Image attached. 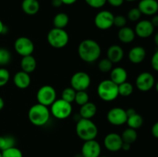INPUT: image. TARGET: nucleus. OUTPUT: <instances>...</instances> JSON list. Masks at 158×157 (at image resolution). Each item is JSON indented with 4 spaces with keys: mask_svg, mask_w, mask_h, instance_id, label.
Returning <instances> with one entry per match:
<instances>
[{
    "mask_svg": "<svg viewBox=\"0 0 158 157\" xmlns=\"http://www.w3.org/2000/svg\"><path fill=\"white\" fill-rule=\"evenodd\" d=\"M78 54L83 61L91 63L97 61L101 54V48L95 40L87 38L80 43Z\"/></svg>",
    "mask_w": 158,
    "mask_h": 157,
    "instance_id": "f257e3e1",
    "label": "nucleus"
},
{
    "mask_svg": "<svg viewBox=\"0 0 158 157\" xmlns=\"http://www.w3.org/2000/svg\"><path fill=\"white\" fill-rule=\"evenodd\" d=\"M76 132L83 141L95 139L98 135V128L91 119H80L76 126Z\"/></svg>",
    "mask_w": 158,
    "mask_h": 157,
    "instance_id": "f03ea898",
    "label": "nucleus"
},
{
    "mask_svg": "<svg viewBox=\"0 0 158 157\" xmlns=\"http://www.w3.org/2000/svg\"><path fill=\"white\" fill-rule=\"evenodd\" d=\"M28 117L32 124L36 126H43L47 123L50 117V111L47 106L37 103L29 109Z\"/></svg>",
    "mask_w": 158,
    "mask_h": 157,
    "instance_id": "7ed1b4c3",
    "label": "nucleus"
},
{
    "mask_svg": "<svg viewBox=\"0 0 158 157\" xmlns=\"http://www.w3.org/2000/svg\"><path fill=\"white\" fill-rule=\"evenodd\" d=\"M97 94L103 101H114L119 95L118 85L114 83L110 79L103 80L98 85Z\"/></svg>",
    "mask_w": 158,
    "mask_h": 157,
    "instance_id": "20e7f679",
    "label": "nucleus"
},
{
    "mask_svg": "<svg viewBox=\"0 0 158 157\" xmlns=\"http://www.w3.org/2000/svg\"><path fill=\"white\" fill-rule=\"evenodd\" d=\"M47 41L52 47L62 49L69 42V35L63 29L53 28L48 32Z\"/></svg>",
    "mask_w": 158,
    "mask_h": 157,
    "instance_id": "39448f33",
    "label": "nucleus"
},
{
    "mask_svg": "<svg viewBox=\"0 0 158 157\" xmlns=\"http://www.w3.org/2000/svg\"><path fill=\"white\" fill-rule=\"evenodd\" d=\"M50 106V112L55 118L58 119H65L72 113L73 107L71 103L65 101L63 99H56V101Z\"/></svg>",
    "mask_w": 158,
    "mask_h": 157,
    "instance_id": "423d86ee",
    "label": "nucleus"
},
{
    "mask_svg": "<svg viewBox=\"0 0 158 157\" xmlns=\"http://www.w3.org/2000/svg\"><path fill=\"white\" fill-rule=\"evenodd\" d=\"M38 103L45 106H50L56 99V92L52 86L45 85L40 88L36 94Z\"/></svg>",
    "mask_w": 158,
    "mask_h": 157,
    "instance_id": "0eeeda50",
    "label": "nucleus"
},
{
    "mask_svg": "<svg viewBox=\"0 0 158 157\" xmlns=\"http://www.w3.org/2000/svg\"><path fill=\"white\" fill-rule=\"evenodd\" d=\"M90 77L85 72H77L71 77V87L76 91H86L90 86Z\"/></svg>",
    "mask_w": 158,
    "mask_h": 157,
    "instance_id": "6e6552de",
    "label": "nucleus"
},
{
    "mask_svg": "<svg viewBox=\"0 0 158 157\" xmlns=\"http://www.w3.org/2000/svg\"><path fill=\"white\" fill-rule=\"evenodd\" d=\"M14 49L15 52L21 56L32 55L34 52V43L29 38L26 36H21L16 38L14 43Z\"/></svg>",
    "mask_w": 158,
    "mask_h": 157,
    "instance_id": "1a4fd4ad",
    "label": "nucleus"
},
{
    "mask_svg": "<svg viewBox=\"0 0 158 157\" xmlns=\"http://www.w3.org/2000/svg\"><path fill=\"white\" fill-rule=\"evenodd\" d=\"M114 14L110 11H100L94 18V24L98 29L106 30L114 26Z\"/></svg>",
    "mask_w": 158,
    "mask_h": 157,
    "instance_id": "9d476101",
    "label": "nucleus"
},
{
    "mask_svg": "<svg viewBox=\"0 0 158 157\" xmlns=\"http://www.w3.org/2000/svg\"><path fill=\"white\" fill-rule=\"evenodd\" d=\"M108 122L114 126H122L127 120V115L125 109L120 107H114L110 109L106 115Z\"/></svg>",
    "mask_w": 158,
    "mask_h": 157,
    "instance_id": "9b49d317",
    "label": "nucleus"
},
{
    "mask_svg": "<svg viewBox=\"0 0 158 157\" xmlns=\"http://www.w3.org/2000/svg\"><path fill=\"white\" fill-rule=\"evenodd\" d=\"M154 75L148 72H141L136 79V86L141 92H148L154 87Z\"/></svg>",
    "mask_w": 158,
    "mask_h": 157,
    "instance_id": "f8f14e48",
    "label": "nucleus"
},
{
    "mask_svg": "<svg viewBox=\"0 0 158 157\" xmlns=\"http://www.w3.org/2000/svg\"><path fill=\"white\" fill-rule=\"evenodd\" d=\"M101 153V146L95 139L85 141L81 148V155L83 157H100Z\"/></svg>",
    "mask_w": 158,
    "mask_h": 157,
    "instance_id": "ddd939ff",
    "label": "nucleus"
},
{
    "mask_svg": "<svg viewBox=\"0 0 158 157\" xmlns=\"http://www.w3.org/2000/svg\"><path fill=\"white\" fill-rule=\"evenodd\" d=\"M104 146L110 152H118L121 149L123 145L121 135L116 132H110L104 138Z\"/></svg>",
    "mask_w": 158,
    "mask_h": 157,
    "instance_id": "4468645a",
    "label": "nucleus"
},
{
    "mask_svg": "<svg viewBox=\"0 0 158 157\" xmlns=\"http://www.w3.org/2000/svg\"><path fill=\"white\" fill-rule=\"evenodd\" d=\"M154 31V26L149 20H141L138 22L136 25L135 32L136 35L139 36L140 38H146L152 35Z\"/></svg>",
    "mask_w": 158,
    "mask_h": 157,
    "instance_id": "2eb2a0df",
    "label": "nucleus"
},
{
    "mask_svg": "<svg viewBox=\"0 0 158 157\" xmlns=\"http://www.w3.org/2000/svg\"><path fill=\"white\" fill-rule=\"evenodd\" d=\"M137 8L143 15H154L158 12V2L157 0H140Z\"/></svg>",
    "mask_w": 158,
    "mask_h": 157,
    "instance_id": "dca6fc26",
    "label": "nucleus"
},
{
    "mask_svg": "<svg viewBox=\"0 0 158 157\" xmlns=\"http://www.w3.org/2000/svg\"><path fill=\"white\" fill-rule=\"evenodd\" d=\"M13 83L17 88L21 89H26L30 86L31 77L29 73L24 71L16 72L13 77Z\"/></svg>",
    "mask_w": 158,
    "mask_h": 157,
    "instance_id": "f3484780",
    "label": "nucleus"
},
{
    "mask_svg": "<svg viewBox=\"0 0 158 157\" xmlns=\"http://www.w3.org/2000/svg\"><path fill=\"white\" fill-rule=\"evenodd\" d=\"M124 52L123 49L118 45H113L110 46L106 52V58L113 63H118L123 59Z\"/></svg>",
    "mask_w": 158,
    "mask_h": 157,
    "instance_id": "a211bd4d",
    "label": "nucleus"
},
{
    "mask_svg": "<svg viewBox=\"0 0 158 157\" xmlns=\"http://www.w3.org/2000/svg\"><path fill=\"white\" fill-rule=\"evenodd\" d=\"M128 57L132 63L139 64L144 60L146 57V50L142 46H135L130 50Z\"/></svg>",
    "mask_w": 158,
    "mask_h": 157,
    "instance_id": "6ab92c4d",
    "label": "nucleus"
},
{
    "mask_svg": "<svg viewBox=\"0 0 158 157\" xmlns=\"http://www.w3.org/2000/svg\"><path fill=\"white\" fill-rule=\"evenodd\" d=\"M127 72L126 69L122 67H116L110 71V80H112L117 85L127 81Z\"/></svg>",
    "mask_w": 158,
    "mask_h": 157,
    "instance_id": "aec40b11",
    "label": "nucleus"
},
{
    "mask_svg": "<svg viewBox=\"0 0 158 157\" xmlns=\"http://www.w3.org/2000/svg\"><path fill=\"white\" fill-rule=\"evenodd\" d=\"M21 6L23 12L29 15H35L40 8L38 0H23Z\"/></svg>",
    "mask_w": 158,
    "mask_h": 157,
    "instance_id": "412c9836",
    "label": "nucleus"
},
{
    "mask_svg": "<svg viewBox=\"0 0 158 157\" xmlns=\"http://www.w3.org/2000/svg\"><path fill=\"white\" fill-rule=\"evenodd\" d=\"M22 70L30 74L36 69V60L32 55L23 56L20 62Z\"/></svg>",
    "mask_w": 158,
    "mask_h": 157,
    "instance_id": "4be33fe9",
    "label": "nucleus"
},
{
    "mask_svg": "<svg viewBox=\"0 0 158 157\" xmlns=\"http://www.w3.org/2000/svg\"><path fill=\"white\" fill-rule=\"evenodd\" d=\"M97 112V107L94 103L88 102L86 104L81 106L80 109V115L82 119H91Z\"/></svg>",
    "mask_w": 158,
    "mask_h": 157,
    "instance_id": "5701e85b",
    "label": "nucleus"
},
{
    "mask_svg": "<svg viewBox=\"0 0 158 157\" xmlns=\"http://www.w3.org/2000/svg\"><path fill=\"white\" fill-rule=\"evenodd\" d=\"M136 36L135 32L131 27L124 26L120 28L118 32V38L123 43H131L134 40Z\"/></svg>",
    "mask_w": 158,
    "mask_h": 157,
    "instance_id": "b1692460",
    "label": "nucleus"
},
{
    "mask_svg": "<svg viewBox=\"0 0 158 157\" xmlns=\"http://www.w3.org/2000/svg\"><path fill=\"white\" fill-rule=\"evenodd\" d=\"M127 124L128 125L129 128L134 129H137L142 126L143 123V117L138 114L137 112L133 114V115H130L127 117Z\"/></svg>",
    "mask_w": 158,
    "mask_h": 157,
    "instance_id": "393cba45",
    "label": "nucleus"
},
{
    "mask_svg": "<svg viewBox=\"0 0 158 157\" xmlns=\"http://www.w3.org/2000/svg\"><path fill=\"white\" fill-rule=\"evenodd\" d=\"M69 23V16L66 13L60 12L56 14L53 18L54 28L64 29Z\"/></svg>",
    "mask_w": 158,
    "mask_h": 157,
    "instance_id": "a878e982",
    "label": "nucleus"
},
{
    "mask_svg": "<svg viewBox=\"0 0 158 157\" xmlns=\"http://www.w3.org/2000/svg\"><path fill=\"white\" fill-rule=\"evenodd\" d=\"M121 138L123 143H129V144H132L134 142L137 140V133L136 129H131V128H127L123 132H122Z\"/></svg>",
    "mask_w": 158,
    "mask_h": 157,
    "instance_id": "bb28decb",
    "label": "nucleus"
},
{
    "mask_svg": "<svg viewBox=\"0 0 158 157\" xmlns=\"http://www.w3.org/2000/svg\"><path fill=\"white\" fill-rule=\"evenodd\" d=\"M15 139L12 135H0V151L15 146Z\"/></svg>",
    "mask_w": 158,
    "mask_h": 157,
    "instance_id": "cd10ccee",
    "label": "nucleus"
},
{
    "mask_svg": "<svg viewBox=\"0 0 158 157\" xmlns=\"http://www.w3.org/2000/svg\"><path fill=\"white\" fill-rule=\"evenodd\" d=\"M118 92L120 95L124 97L129 96L134 92V86L131 83H127L126 81L121 84L118 85Z\"/></svg>",
    "mask_w": 158,
    "mask_h": 157,
    "instance_id": "c85d7f7f",
    "label": "nucleus"
},
{
    "mask_svg": "<svg viewBox=\"0 0 158 157\" xmlns=\"http://www.w3.org/2000/svg\"><path fill=\"white\" fill-rule=\"evenodd\" d=\"M76 92L77 91L74 90L72 87L66 88L65 89H63V92H62V99L68 103H72L75 100Z\"/></svg>",
    "mask_w": 158,
    "mask_h": 157,
    "instance_id": "c756f323",
    "label": "nucleus"
},
{
    "mask_svg": "<svg viewBox=\"0 0 158 157\" xmlns=\"http://www.w3.org/2000/svg\"><path fill=\"white\" fill-rule=\"evenodd\" d=\"M74 102L79 106H83L89 102V95L86 91H77Z\"/></svg>",
    "mask_w": 158,
    "mask_h": 157,
    "instance_id": "7c9ffc66",
    "label": "nucleus"
},
{
    "mask_svg": "<svg viewBox=\"0 0 158 157\" xmlns=\"http://www.w3.org/2000/svg\"><path fill=\"white\" fill-rule=\"evenodd\" d=\"M113 64L114 63L110 60L108 59L107 58H103L98 63L99 70L102 72H104V73L110 72L113 69Z\"/></svg>",
    "mask_w": 158,
    "mask_h": 157,
    "instance_id": "2f4dec72",
    "label": "nucleus"
},
{
    "mask_svg": "<svg viewBox=\"0 0 158 157\" xmlns=\"http://www.w3.org/2000/svg\"><path fill=\"white\" fill-rule=\"evenodd\" d=\"M2 157H23L22 151L15 146L2 151Z\"/></svg>",
    "mask_w": 158,
    "mask_h": 157,
    "instance_id": "473e14b6",
    "label": "nucleus"
},
{
    "mask_svg": "<svg viewBox=\"0 0 158 157\" xmlns=\"http://www.w3.org/2000/svg\"><path fill=\"white\" fill-rule=\"evenodd\" d=\"M10 52L5 48H0V66L7 65L11 61Z\"/></svg>",
    "mask_w": 158,
    "mask_h": 157,
    "instance_id": "72a5a7b5",
    "label": "nucleus"
},
{
    "mask_svg": "<svg viewBox=\"0 0 158 157\" xmlns=\"http://www.w3.org/2000/svg\"><path fill=\"white\" fill-rule=\"evenodd\" d=\"M10 78V73L5 68H0V87L7 84Z\"/></svg>",
    "mask_w": 158,
    "mask_h": 157,
    "instance_id": "f704fd0d",
    "label": "nucleus"
},
{
    "mask_svg": "<svg viewBox=\"0 0 158 157\" xmlns=\"http://www.w3.org/2000/svg\"><path fill=\"white\" fill-rule=\"evenodd\" d=\"M142 13L140 12V11L139 10L138 8H133L131 10L128 12L127 13V17L128 19L131 20L132 22H136L138 21L140 18Z\"/></svg>",
    "mask_w": 158,
    "mask_h": 157,
    "instance_id": "c9c22d12",
    "label": "nucleus"
},
{
    "mask_svg": "<svg viewBox=\"0 0 158 157\" xmlns=\"http://www.w3.org/2000/svg\"><path fill=\"white\" fill-rule=\"evenodd\" d=\"M127 24V18L123 15H118L114 16V26H117L118 28H123L126 26Z\"/></svg>",
    "mask_w": 158,
    "mask_h": 157,
    "instance_id": "e433bc0d",
    "label": "nucleus"
},
{
    "mask_svg": "<svg viewBox=\"0 0 158 157\" xmlns=\"http://www.w3.org/2000/svg\"><path fill=\"white\" fill-rule=\"evenodd\" d=\"M86 4L94 9L102 8L106 3V0H85Z\"/></svg>",
    "mask_w": 158,
    "mask_h": 157,
    "instance_id": "4c0bfd02",
    "label": "nucleus"
},
{
    "mask_svg": "<svg viewBox=\"0 0 158 157\" xmlns=\"http://www.w3.org/2000/svg\"><path fill=\"white\" fill-rule=\"evenodd\" d=\"M151 66L154 70L158 72V50L154 52L151 58Z\"/></svg>",
    "mask_w": 158,
    "mask_h": 157,
    "instance_id": "58836bf2",
    "label": "nucleus"
},
{
    "mask_svg": "<svg viewBox=\"0 0 158 157\" xmlns=\"http://www.w3.org/2000/svg\"><path fill=\"white\" fill-rule=\"evenodd\" d=\"M123 2L124 0H106V2H108L114 7H119V6H122Z\"/></svg>",
    "mask_w": 158,
    "mask_h": 157,
    "instance_id": "ea45409f",
    "label": "nucleus"
},
{
    "mask_svg": "<svg viewBox=\"0 0 158 157\" xmlns=\"http://www.w3.org/2000/svg\"><path fill=\"white\" fill-rule=\"evenodd\" d=\"M151 133L154 135V137L158 139V122L156 123H154V126H152V129H151Z\"/></svg>",
    "mask_w": 158,
    "mask_h": 157,
    "instance_id": "a19ab883",
    "label": "nucleus"
},
{
    "mask_svg": "<svg viewBox=\"0 0 158 157\" xmlns=\"http://www.w3.org/2000/svg\"><path fill=\"white\" fill-rule=\"evenodd\" d=\"M51 3H52V6L56 8L60 7V6L63 5V2H62V0H52Z\"/></svg>",
    "mask_w": 158,
    "mask_h": 157,
    "instance_id": "79ce46f5",
    "label": "nucleus"
},
{
    "mask_svg": "<svg viewBox=\"0 0 158 157\" xmlns=\"http://www.w3.org/2000/svg\"><path fill=\"white\" fill-rule=\"evenodd\" d=\"M151 22L154 27H158V15H153V18Z\"/></svg>",
    "mask_w": 158,
    "mask_h": 157,
    "instance_id": "37998d69",
    "label": "nucleus"
},
{
    "mask_svg": "<svg viewBox=\"0 0 158 157\" xmlns=\"http://www.w3.org/2000/svg\"><path fill=\"white\" fill-rule=\"evenodd\" d=\"M131 144H129V143H123L121 149H123V151H128L131 149Z\"/></svg>",
    "mask_w": 158,
    "mask_h": 157,
    "instance_id": "c03bdc74",
    "label": "nucleus"
},
{
    "mask_svg": "<svg viewBox=\"0 0 158 157\" xmlns=\"http://www.w3.org/2000/svg\"><path fill=\"white\" fill-rule=\"evenodd\" d=\"M126 112H127V117H128V116H130V115H133V114H134V113H136V112H136L135 109H133V108H130V109H127Z\"/></svg>",
    "mask_w": 158,
    "mask_h": 157,
    "instance_id": "a18cd8bd",
    "label": "nucleus"
},
{
    "mask_svg": "<svg viewBox=\"0 0 158 157\" xmlns=\"http://www.w3.org/2000/svg\"><path fill=\"white\" fill-rule=\"evenodd\" d=\"M77 0H62L63 2V4L64 5H72L73 3H75Z\"/></svg>",
    "mask_w": 158,
    "mask_h": 157,
    "instance_id": "49530a36",
    "label": "nucleus"
},
{
    "mask_svg": "<svg viewBox=\"0 0 158 157\" xmlns=\"http://www.w3.org/2000/svg\"><path fill=\"white\" fill-rule=\"evenodd\" d=\"M5 29H6V26H4L3 22L1 21V19H0V34L4 33Z\"/></svg>",
    "mask_w": 158,
    "mask_h": 157,
    "instance_id": "de8ad7c7",
    "label": "nucleus"
},
{
    "mask_svg": "<svg viewBox=\"0 0 158 157\" xmlns=\"http://www.w3.org/2000/svg\"><path fill=\"white\" fill-rule=\"evenodd\" d=\"M4 106H5L4 100H3V99L0 96V110H2V109H3Z\"/></svg>",
    "mask_w": 158,
    "mask_h": 157,
    "instance_id": "09e8293b",
    "label": "nucleus"
},
{
    "mask_svg": "<svg viewBox=\"0 0 158 157\" xmlns=\"http://www.w3.org/2000/svg\"><path fill=\"white\" fill-rule=\"evenodd\" d=\"M154 42H155L156 46L158 47V32H157L155 35H154Z\"/></svg>",
    "mask_w": 158,
    "mask_h": 157,
    "instance_id": "8fccbe9b",
    "label": "nucleus"
},
{
    "mask_svg": "<svg viewBox=\"0 0 158 157\" xmlns=\"http://www.w3.org/2000/svg\"><path fill=\"white\" fill-rule=\"evenodd\" d=\"M75 157H83V156H82L81 153H80V154H77V155H76Z\"/></svg>",
    "mask_w": 158,
    "mask_h": 157,
    "instance_id": "3c124183",
    "label": "nucleus"
},
{
    "mask_svg": "<svg viewBox=\"0 0 158 157\" xmlns=\"http://www.w3.org/2000/svg\"><path fill=\"white\" fill-rule=\"evenodd\" d=\"M156 90H157L158 92V82L157 83V84H156Z\"/></svg>",
    "mask_w": 158,
    "mask_h": 157,
    "instance_id": "603ef678",
    "label": "nucleus"
},
{
    "mask_svg": "<svg viewBox=\"0 0 158 157\" xmlns=\"http://www.w3.org/2000/svg\"><path fill=\"white\" fill-rule=\"evenodd\" d=\"M124 1H127V2H134L135 0H124Z\"/></svg>",
    "mask_w": 158,
    "mask_h": 157,
    "instance_id": "864d4df0",
    "label": "nucleus"
},
{
    "mask_svg": "<svg viewBox=\"0 0 158 157\" xmlns=\"http://www.w3.org/2000/svg\"><path fill=\"white\" fill-rule=\"evenodd\" d=\"M0 157H2V151H0Z\"/></svg>",
    "mask_w": 158,
    "mask_h": 157,
    "instance_id": "5fc2aeb1",
    "label": "nucleus"
},
{
    "mask_svg": "<svg viewBox=\"0 0 158 157\" xmlns=\"http://www.w3.org/2000/svg\"><path fill=\"white\" fill-rule=\"evenodd\" d=\"M100 157H108V156H100Z\"/></svg>",
    "mask_w": 158,
    "mask_h": 157,
    "instance_id": "6e6d98bb",
    "label": "nucleus"
}]
</instances>
